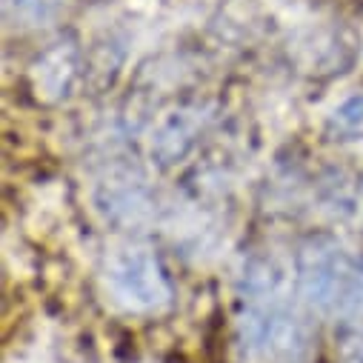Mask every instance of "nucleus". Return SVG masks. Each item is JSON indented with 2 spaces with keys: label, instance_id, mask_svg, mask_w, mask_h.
Segmentation results:
<instances>
[{
  "label": "nucleus",
  "instance_id": "nucleus-3",
  "mask_svg": "<svg viewBox=\"0 0 363 363\" xmlns=\"http://www.w3.org/2000/svg\"><path fill=\"white\" fill-rule=\"evenodd\" d=\"M109 281L118 292V298L140 312L160 309L169 303L172 289L163 275V269L155 255L146 249H123L115 255L112 269H109Z\"/></svg>",
  "mask_w": 363,
  "mask_h": 363
},
{
  "label": "nucleus",
  "instance_id": "nucleus-2",
  "mask_svg": "<svg viewBox=\"0 0 363 363\" xmlns=\"http://www.w3.org/2000/svg\"><path fill=\"white\" fill-rule=\"evenodd\" d=\"M295 269L298 292L312 309L343 323L363 320V257L332 238H312L301 246Z\"/></svg>",
  "mask_w": 363,
  "mask_h": 363
},
{
  "label": "nucleus",
  "instance_id": "nucleus-6",
  "mask_svg": "<svg viewBox=\"0 0 363 363\" xmlns=\"http://www.w3.org/2000/svg\"><path fill=\"white\" fill-rule=\"evenodd\" d=\"M360 323H352V332L346 335L343 349H340V363H363V326Z\"/></svg>",
  "mask_w": 363,
  "mask_h": 363
},
{
  "label": "nucleus",
  "instance_id": "nucleus-4",
  "mask_svg": "<svg viewBox=\"0 0 363 363\" xmlns=\"http://www.w3.org/2000/svg\"><path fill=\"white\" fill-rule=\"evenodd\" d=\"M332 126L340 132V135H363V95H354L349 98L346 104H340L335 109V118H332Z\"/></svg>",
  "mask_w": 363,
  "mask_h": 363
},
{
  "label": "nucleus",
  "instance_id": "nucleus-1",
  "mask_svg": "<svg viewBox=\"0 0 363 363\" xmlns=\"http://www.w3.org/2000/svg\"><path fill=\"white\" fill-rule=\"evenodd\" d=\"M246 354L269 363H295L306 352V326L289 298L284 272L255 260L243 272V312L238 320Z\"/></svg>",
  "mask_w": 363,
  "mask_h": 363
},
{
  "label": "nucleus",
  "instance_id": "nucleus-5",
  "mask_svg": "<svg viewBox=\"0 0 363 363\" xmlns=\"http://www.w3.org/2000/svg\"><path fill=\"white\" fill-rule=\"evenodd\" d=\"M63 6V0H18V9L29 21H46Z\"/></svg>",
  "mask_w": 363,
  "mask_h": 363
}]
</instances>
